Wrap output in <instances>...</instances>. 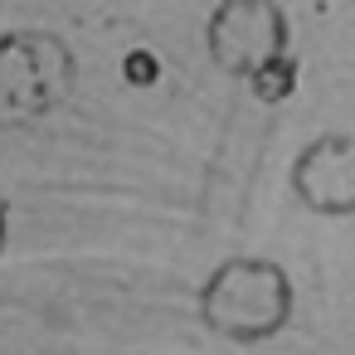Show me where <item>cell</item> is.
Segmentation results:
<instances>
[{"mask_svg": "<svg viewBox=\"0 0 355 355\" xmlns=\"http://www.w3.org/2000/svg\"><path fill=\"white\" fill-rule=\"evenodd\" d=\"M292 73H297V69H292L287 59H272V64H263V69L253 73V93H258V98H268V103H277V98H287V93H292V83H297Z\"/></svg>", "mask_w": 355, "mask_h": 355, "instance_id": "1", "label": "cell"}, {"mask_svg": "<svg viewBox=\"0 0 355 355\" xmlns=\"http://www.w3.org/2000/svg\"><path fill=\"white\" fill-rule=\"evenodd\" d=\"M122 73H127V83L146 88V83H156V78H161V64H156L146 49H132V54H127V64H122Z\"/></svg>", "mask_w": 355, "mask_h": 355, "instance_id": "2", "label": "cell"}]
</instances>
